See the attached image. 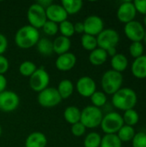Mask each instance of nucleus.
Wrapping results in <instances>:
<instances>
[{"mask_svg":"<svg viewBox=\"0 0 146 147\" xmlns=\"http://www.w3.org/2000/svg\"><path fill=\"white\" fill-rule=\"evenodd\" d=\"M137 102V93L131 88H121L112 96L113 106L123 111L134 109Z\"/></svg>","mask_w":146,"mask_h":147,"instance_id":"obj_1","label":"nucleus"},{"mask_svg":"<svg viewBox=\"0 0 146 147\" xmlns=\"http://www.w3.org/2000/svg\"><path fill=\"white\" fill-rule=\"evenodd\" d=\"M40 40V32L30 25L20 28L15 34V42L19 48L28 49L34 47Z\"/></svg>","mask_w":146,"mask_h":147,"instance_id":"obj_2","label":"nucleus"},{"mask_svg":"<svg viewBox=\"0 0 146 147\" xmlns=\"http://www.w3.org/2000/svg\"><path fill=\"white\" fill-rule=\"evenodd\" d=\"M123 84V76L121 73L114 70L105 71L101 79V84L103 92L106 95H114L120 89Z\"/></svg>","mask_w":146,"mask_h":147,"instance_id":"obj_3","label":"nucleus"},{"mask_svg":"<svg viewBox=\"0 0 146 147\" xmlns=\"http://www.w3.org/2000/svg\"><path fill=\"white\" fill-rule=\"evenodd\" d=\"M103 118V114L101 109L92 105L85 107L81 110L80 122L87 128H96L100 127Z\"/></svg>","mask_w":146,"mask_h":147,"instance_id":"obj_4","label":"nucleus"},{"mask_svg":"<svg viewBox=\"0 0 146 147\" xmlns=\"http://www.w3.org/2000/svg\"><path fill=\"white\" fill-rule=\"evenodd\" d=\"M124 126L122 115L118 112L111 111L103 115L101 122V128L105 134H117L119 130Z\"/></svg>","mask_w":146,"mask_h":147,"instance_id":"obj_5","label":"nucleus"},{"mask_svg":"<svg viewBox=\"0 0 146 147\" xmlns=\"http://www.w3.org/2000/svg\"><path fill=\"white\" fill-rule=\"evenodd\" d=\"M27 18L29 25L39 30L47 21L46 9L37 3L31 4L27 12Z\"/></svg>","mask_w":146,"mask_h":147,"instance_id":"obj_6","label":"nucleus"},{"mask_svg":"<svg viewBox=\"0 0 146 147\" xmlns=\"http://www.w3.org/2000/svg\"><path fill=\"white\" fill-rule=\"evenodd\" d=\"M97 46L105 51L114 48L120 41L119 33L113 28H104L97 36Z\"/></svg>","mask_w":146,"mask_h":147,"instance_id":"obj_7","label":"nucleus"},{"mask_svg":"<svg viewBox=\"0 0 146 147\" xmlns=\"http://www.w3.org/2000/svg\"><path fill=\"white\" fill-rule=\"evenodd\" d=\"M38 103L44 108H53L58 106L62 99L56 88L47 87L42 91L38 93L37 96Z\"/></svg>","mask_w":146,"mask_h":147,"instance_id":"obj_8","label":"nucleus"},{"mask_svg":"<svg viewBox=\"0 0 146 147\" xmlns=\"http://www.w3.org/2000/svg\"><path fill=\"white\" fill-rule=\"evenodd\" d=\"M49 73L43 67L37 68L33 75L29 78V86L34 91L37 93L46 89L49 85Z\"/></svg>","mask_w":146,"mask_h":147,"instance_id":"obj_9","label":"nucleus"},{"mask_svg":"<svg viewBox=\"0 0 146 147\" xmlns=\"http://www.w3.org/2000/svg\"><path fill=\"white\" fill-rule=\"evenodd\" d=\"M20 103V98L16 93L11 90H4L0 93V111L10 113L15 111Z\"/></svg>","mask_w":146,"mask_h":147,"instance_id":"obj_10","label":"nucleus"},{"mask_svg":"<svg viewBox=\"0 0 146 147\" xmlns=\"http://www.w3.org/2000/svg\"><path fill=\"white\" fill-rule=\"evenodd\" d=\"M124 33L132 42H136L144 40L145 29L144 25L140 22L133 20L125 24Z\"/></svg>","mask_w":146,"mask_h":147,"instance_id":"obj_11","label":"nucleus"},{"mask_svg":"<svg viewBox=\"0 0 146 147\" xmlns=\"http://www.w3.org/2000/svg\"><path fill=\"white\" fill-rule=\"evenodd\" d=\"M137 10L132 1L123 2L117 9V18L122 23H128L133 21L136 17Z\"/></svg>","mask_w":146,"mask_h":147,"instance_id":"obj_12","label":"nucleus"},{"mask_svg":"<svg viewBox=\"0 0 146 147\" xmlns=\"http://www.w3.org/2000/svg\"><path fill=\"white\" fill-rule=\"evenodd\" d=\"M84 27V34L97 36L103 29H104V22L103 20L96 15H92L88 16L83 22Z\"/></svg>","mask_w":146,"mask_h":147,"instance_id":"obj_13","label":"nucleus"},{"mask_svg":"<svg viewBox=\"0 0 146 147\" xmlns=\"http://www.w3.org/2000/svg\"><path fill=\"white\" fill-rule=\"evenodd\" d=\"M77 91L83 97H90L96 91V84L95 80L89 77H81L77 82Z\"/></svg>","mask_w":146,"mask_h":147,"instance_id":"obj_14","label":"nucleus"},{"mask_svg":"<svg viewBox=\"0 0 146 147\" xmlns=\"http://www.w3.org/2000/svg\"><path fill=\"white\" fill-rule=\"evenodd\" d=\"M46 15L48 21L53 22L57 24L67 20L68 15L61 4L52 3L46 9Z\"/></svg>","mask_w":146,"mask_h":147,"instance_id":"obj_15","label":"nucleus"},{"mask_svg":"<svg viewBox=\"0 0 146 147\" xmlns=\"http://www.w3.org/2000/svg\"><path fill=\"white\" fill-rule=\"evenodd\" d=\"M77 64V57L74 53L68 52L59 55L56 59L55 66L60 71H69L74 68Z\"/></svg>","mask_w":146,"mask_h":147,"instance_id":"obj_16","label":"nucleus"},{"mask_svg":"<svg viewBox=\"0 0 146 147\" xmlns=\"http://www.w3.org/2000/svg\"><path fill=\"white\" fill-rule=\"evenodd\" d=\"M131 71L133 75L139 79L146 78V55H142L134 59L132 64Z\"/></svg>","mask_w":146,"mask_h":147,"instance_id":"obj_17","label":"nucleus"},{"mask_svg":"<svg viewBox=\"0 0 146 147\" xmlns=\"http://www.w3.org/2000/svg\"><path fill=\"white\" fill-rule=\"evenodd\" d=\"M47 139L46 135L40 132L31 133L25 140V147H46Z\"/></svg>","mask_w":146,"mask_h":147,"instance_id":"obj_18","label":"nucleus"},{"mask_svg":"<svg viewBox=\"0 0 146 147\" xmlns=\"http://www.w3.org/2000/svg\"><path fill=\"white\" fill-rule=\"evenodd\" d=\"M71 47V41L69 38L59 35L52 41L53 53L61 55L69 52Z\"/></svg>","mask_w":146,"mask_h":147,"instance_id":"obj_19","label":"nucleus"},{"mask_svg":"<svg viewBox=\"0 0 146 147\" xmlns=\"http://www.w3.org/2000/svg\"><path fill=\"white\" fill-rule=\"evenodd\" d=\"M128 66V59L123 53H117L111 58V67L112 70L122 73L126 70Z\"/></svg>","mask_w":146,"mask_h":147,"instance_id":"obj_20","label":"nucleus"},{"mask_svg":"<svg viewBox=\"0 0 146 147\" xmlns=\"http://www.w3.org/2000/svg\"><path fill=\"white\" fill-rule=\"evenodd\" d=\"M108 57V53L105 50L97 47L92 52H90L89 55V60L91 65L99 66V65H103L107 61Z\"/></svg>","mask_w":146,"mask_h":147,"instance_id":"obj_21","label":"nucleus"},{"mask_svg":"<svg viewBox=\"0 0 146 147\" xmlns=\"http://www.w3.org/2000/svg\"><path fill=\"white\" fill-rule=\"evenodd\" d=\"M64 118L69 124H76L80 121L81 110L76 106H69L64 111Z\"/></svg>","mask_w":146,"mask_h":147,"instance_id":"obj_22","label":"nucleus"},{"mask_svg":"<svg viewBox=\"0 0 146 147\" xmlns=\"http://www.w3.org/2000/svg\"><path fill=\"white\" fill-rule=\"evenodd\" d=\"M57 90H58L62 100L67 99L72 95V93L74 91L73 83L69 79H63L59 82Z\"/></svg>","mask_w":146,"mask_h":147,"instance_id":"obj_23","label":"nucleus"},{"mask_svg":"<svg viewBox=\"0 0 146 147\" xmlns=\"http://www.w3.org/2000/svg\"><path fill=\"white\" fill-rule=\"evenodd\" d=\"M83 1L81 0H62L61 5L66 11L67 15H75L83 8Z\"/></svg>","mask_w":146,"mask_h":147,"instance_id":"obj_24","label":"nucleus"},{"mask_svg":"<svg viewBox=\"0 0 146 147\" xmlns=\"http://www.w3.org/2000/svg\"><path fill=\"white\" fill-rule=\"evenodd\" d=\"M36 46L38 52L43 56H51L53 53L52 41L47 38H40Z\"/></svg>","mask_w":146,"mask_h":147,"instance_id":"obj_25","label":"nucleus"},{"mask_svg":"<svg viewBox=\"0 0 146 147\" xmlns=\"http://www.w3.org/2000/svg\"><path fill=\"white\" fill-rule=\"evenodd\" d=\"M122 118H123L124 125H127L130 127L136 126L139 121V115L134 109L124 111Z\"/></svg>","mask_w":146,"mask_h":147,"instance_id":"obj_26","label":"nucleus"},{"mask_svg":"<svg viewBox=\"0 0 146 147\" xmlns=\"http://www.w3.org/2000/svg\"><path fill=\"white\" fill-rule=\"evenodd\" d=\"M136 133L133 127L124 125L117 133V136L121 142H129L132 141Z\"/></svg>","mask_w":146,"mask_h":147,"instance_id":"obj_27","label":"nucleus"},{"mask_svg":"<svg viewBox=\"0 0 146 147\" xmlns=\"http://www.w3.org/2000/svg\"><path fill=\"white\" fill-rule=\"evenodd\" d=\"M100 147H122V142L117 134H105L102 137Z\"/></svg>","mask_w":146,"mask_h":147,"instance_id":"obj_28","label":"nucleus"},{"mask_svg":"<svg viewBox=\"0 0 146 147\" xmlns=\"http://www.w3.org/2000/svg\"><path fill=\"white\" fill-rule=\"evenodd\" d=\"M81 45L83 47V49L89 52H92L93 50L98 47L96 37L87 34H83L81 36Z\"/></svg>","mask_w":146,"mask_h":147,"instance_id":"obj_29","label":"nucleus"},{"mask_svg":"<svg viewBox=\"0 0 146 147\" xmlns=\"http://www.w3.org/2000/svg\"><path fill=\"white\" fill-rule=\"evenodd\" d=\"M36 69H37L36 65L30 60L23 61L19 65V68H18L20 74L26 78H30L33 75V73L36 71Z\"/></svg>","mask_w":146,"mask_h":147,"instance_id":"obj_30","label":"nucleus"},{"mask_svg":"<svg viewBox=\"0 0 146 147\" xmlns=\"http://www.w3.org/2000/svg\"><path fill=\"white\" fill-rule=\"evenodd\" d=\"M102 136L96 132H91L86 135L83 140V147H100Z\"/></svg>","mask_w":146,"mask_h":147,"instance_id":"obj_31","label":"nucleus"},{"mask_svg":"<svg viewBox=\"0 0 146 147\" xmlns=\"http://www.w3.org/2000/svg\"><path fill=\"white\" fill-rule=\"evenodd\" d=\"M89 98L92 102V106L99 109L104 107L108 102L107 95L103 91H99V90H96Z\"/></svg>","mask_w":146,"mask_h":147,"instance_id":"obj_32","label":"nucleus"},{"mask_svg":"<svg viewBox=\"0 0 146 147\" xmlns=\"http://www.w3.org/2000/svg\"><path fill=\"white\" fill-rule=\"evenodd\" d=\"M59 31L60 32L62 36H65L70 39L71 36L75 34L74 24L71 22L65 20L59 24Z\"/></svg>","mask_w":146,"mask_h":147,"instance_id":"obj_33","label":"nucleus"},{"mask_svg":"<svg viewBox=\"0 0 146 147\" xmlns=\"http://www.w3.org/2000/svg\"><path fill=\"white\" fill-rule=\"evenodd\" d=\"M129 53L133 58H139L140 56L144 55V45L141 41L132 42L129 47Z\"/></svg>","mask_w":146,"mask_h":147,"instance_id":"obj_34","label":"nucleus"},{"mask_svg":"<svg viewBox=\"0 0 146 147\" xmlns=\"http://www.w3.org/2000/svg\"><path fill=\"white\" fill-rule=\"evenodd\" d=\"M41 28L46 35L53 36L59 32V24L47 20Z\"/></svg>","mask_w":146,"mask_h":147,"instance_id":"obj_35","label":"nucleus"},{"mask_svg":"<svg viewBox=\"0 0 146 147\" xmlns=\"http://www.w3.org/2000/svg\"><path fill=\"white\" fill-rule=\"evenodd\" d=\"M132 146L133 147H146V133H136L132 140Z\"/></svg>","mask_w":146,"mask_h":147,"instance_id":"obj_36","label":"nucleus"},{"mask_svg":"<svg viewBox=\"0 0 146 147\" xmlns=\"http://www.w3.org/2000/svg\"><path fill=\"white\" fill-rule=\"evenodd\" d=\"M71 134L75 136V137H81L83 136L85 132H86V127L79 121L76 124L71 125Z\"/></svg>","mask_w":146,"mask_h":147,"instance_id":"obj_37","label":"nucleus"},{"mask_svg":"<svg viewBox=\"0 0 146 147\" xmlns=\"http://www.w3.org/2000/svg\"><path fill=\"white\" fill-rule=\"evenodd\" d=\"M137 12L145 16L146 15V0H135L133 2Z\"/></svg>","mask_w":146,"mask_h":147,"instance_id":"obj_38","label":"nucleus"},{"mask_svg":"<svg viewBox=\"0 0 146 147\" xmlns=\"http://www.w3.org/2000/svg\"><path fill=\"white\" fill-rule=\"evenodd\" d=\"M9 67V60L3 55H0V75H4Z\"/></svg>","mask_w":146,"mask_h":147,"instance_id":"obj_39","label":"nucleus"},{"mask_svg":"<svg viewBox=\"0 0 146 147\" xmlns=\"http://www.w3.org/2000/svg\"><path fill=\"white\" fill-rule=\"evenodd\" d=\"M8 48V40L6 36L0 33V55H3Z\"/></svg>","mask_w":146,"mask_h":147,"instance_id":"obj_40","label":"nucleus"},{"mask_svg":"<svg viewBox=\"0 0 146 147\" xmlns=\"http://www.w3.org/2000/svg\"><path fill=\"white\" fill-rule=\"evenodd\" d=\"M74 30L75 33L77 34H84V27L82 22H77L74 24Z\"/></svg>","mask_w":146,"mask_h":147,"instance_id":"obj_41","label":"nucleus"},{"mask_svg":"<svg viewBox=\"0 0 146 147\" xmlns=\"http://www.w3.org/2000/svg\"><path fill=\"white\" fill-rule=\"evenodd\" d=\"M7 87V79L4 75H0V93L6 90Z\"/></svg>","mask_w":146,"mask_h":147,"instance_id":"obj_42","label":"nucleus"},{"mask_svg":"<svg viewBox=\"0 0 146 147\" xmlns=\"http://www.w3.org/2000/svg\"><path fill=\"white\" fill-rule=\"evenodd\" d=\"M37 3H39L40 5H41L43 8L46 9L49 5H51L52 3V2L51 0H42V1H38L36 2Z\"/></svg>","mask_w":146,"mask_h":147,"instance_id":"obj_43","label":"nucleus"},{"mask_svg":"<svg viewBox=\"0 0 146 147\" xmlns=\"http://www.w3.org/2000/svg\"><path fill=\"white\" fill-rule=\"evenodd\" d=\"M106 52H107V53H108V56H110L111 58L114 57L115 54L118 53H117V50H116V47H114V48H110V49L107 50Z\"/></svg>","mask_w":146,"mask_h":147,"instance_id":"obj_44","label":"nucleus"},{"mask_svg":"<svg viewBox=\"0 0 146 147\" xmlns=\"http://www.w3.org/2000/svg\"><path fill=\"white\" fill-rule=\"evenodd\" d=\"M144 25L146 27V15L145 16V17H144Z\"/></svg>","mask_w":146,"mask_h":147,"instance_id":"obj_45","label":"nucleus"},{"mask_svg":"<svg viewBox=\"0 0 146 147\" xmlns=\"http://www.w3.org/2000/svg\"><path fill=\"white\" fill-rule=\"evenodd\" d=\"M144 40H145V44H146V30H145V36H144Z\"/></svg>","mask_w":146,"mask_h":147,"instance_id":"obj_46","label":"nucleus"},{"mask_svg":"<svg viewBox=\"0 0 146 147\" xmlns=\"http://www.w3.org/2000/svg\"><path fill=\"white\" fill-rule=\"evenodd\" d=\"M1 134H2V127L0 126V136H1Z\"/></svg>","mask_w":146,"mask_h":147,"instance_id":"obj_47","label":"nucleus"},{"mask_svg":"<svg viewBox=\"0 0 146 147\" xmlns=\"http://www.w3.org/2000/svg\"><path fill=\"white\" fill-rule=\"evenodd\" d=\"M23 147H25V146H23Z\"/></svg>","mask_w":146,"mask_h":147,"instance_id":"obj_48","label":"nucleus"}]
</instances>
